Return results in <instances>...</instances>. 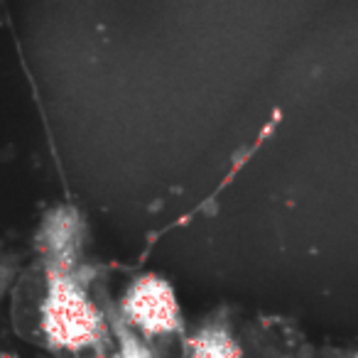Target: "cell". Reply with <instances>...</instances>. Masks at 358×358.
Wrapping results in <instances>:
<instances>
[{
	"instance_id": "cell-1",
	"label": "cell",
	"mask_w": 358,
	"mask_h": 358,
	"mask_svg": "<svg viewBox=\"0 0 358 358\" xmlns=\"http://www.w3.org/2000/svg\"><path fill=\"white\" fill-rule=\"evenodd\" d=\"M42 331L55 351H84L101 341L103 317L89 299L76 275L47 270V294L42 302Z\"/></svg>"
},
{
	"instance_id": "cell-2",
	"label": "cell",
	"mask_w": 358,
	"mask_h": 358,
	"mask_svg": "<svg viewBox=\"0 0 358 358\" xmlns=\"http://www.w3.org/2000/svg\"><path fill=\"white\" fill-rule=\"evenodd\" d=\"M118 317L135 334L145 336H169L185 329L177 292L162 275L155 273H145L130 282Z\"/></svg>"
},
{
	"instance_id": "cell-3",
	"label": "cell",
	"mask_w": 358,
	"mask_h": 358,
	"mask_svg": "<svg viewBox=\"0 0 358 358\" xmlns=\"http://www.w3.org/2000/svg\"><path fill=\"white\" fill-rule=\"evenodd\" d=\"M86 224L84 216L74 206H55L47 211L35 236L37 253L45 258V268L50 273L76 275L84 250Z\"/></svg>"
},
{
	"instance_id": "cell-4",
	"label": "cell",
	"mask_w": 358,
	"mask_h": 358,
	"mask_svg": "<svg viewBox=\"0 0 358 358\" xmlns=\"http://www.w3.org/2000/svg\"><path fill=\"white\" fill-rule=\"evenodd\" d=\"M189 358H243V348L221 322H209L189 338Z\"/></svg>"
},
{
	"instance_id": "cell-5",
	"label": "cell",
	"mask_w": 358,
	"mask_h": 358,
	"mask_svg": "<svg viewBox=\"0 0 358 358\" xmlns=\"http://www.w3.org/2000/svg\"><path fill=\"white\" fill-rule=\"evenodd\" d=\"M110 327H113V334L118 338V353H115V358H159L150 348V343L140 334H135L118 314L110 319Z\"/></svg>"
},
{
	"instance_id": "cell-6",
	"label": "cell",
	"mask_w": 358,
	"mask_h": 358,
	"mask_svg": "<svg viewBox=\"0 0 358 358\" xmlns=\"http://www.w3.org/2000/svg\"><path fill=\"white\" fill-rule=\"evenodd\" d=\"M10 280H13V265L10 263H0V297L6 294Z\"/></svg>"
},
{
	"instance_id": "cell-7",
	"label": "cell",
	"mask_w": 358,
	"mask_h": 358,
	"mask_svg": "<svg viewBox=\"0 0 358 358\" xmlns=\"http://www.w3.org/2000/svg\"><path fill=\"white\" fill-rule=\"evenodd\" d=\"M0 358H20V356L13 353V351H0Z\"/></svg>"
}]
</instances>
